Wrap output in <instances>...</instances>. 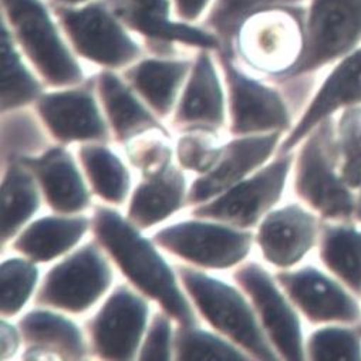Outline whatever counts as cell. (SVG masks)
Instances as JSON below:
<instances>
[{"label":"cell","mask_w":361,"mask_h":361,"mask_svg":"<svg viewBox=\"0 0 361 361\" xmlns=\"http://www.w3.org/2000/svg\"><path fill=\"white\" fill-rule=\"evenodd\" d=\"M20 162L36 176L42 195L53 212L75 215L92 204L85 180L64 145H50L42 154Z\"/></svg>","instance_id":"d6986e66"},{"label":"cell","mask_w":361,"mask_h":361,"mask_svg":"<svg viewBox=\"0 0 361 361\" xmlns=\"http://www.w3.org/2000/svg\"><path fill=\"white\" fill-rule=\"evenodd\" d=\"M120 11L123 15L121 18L133 29L144 33L151 39L162 42H180L204 49H216L219 46V42L212 35L183 23H172L168 20V16L145 12L135 5L123 6Z\"/></svg>","instance_id":"1f68e13d"},{"label":"cell","mask_w":361,"mask_h":361,"mask_svg":"<svg viewBox=\"0 0 361 361\" xmlns=\"http://www.w3.org/2000/svg\"><path fill=\"white\" fill-rule=\"evenodd\" d=\"M39 282L36 262L27 257H11L0 266V310L9 319L29 302Z\"/></svg>","instance_id":"d6a6232c"},{"label":"cell","mask_w":361,"mask_h":361,"mask_svg":"<svg viewBox=\"0 0 361 361\" xmlns=\"http://www.w3.org/2000/svg\"><path fill=\"white\" fill-rule=\"evenodd\" d=\"M152 240L161 249L204 269H229L242 263L253 233L218 221L197 218L158 231Z\"/></svg>","instance_id":"52a82bcc"},{"label":"cell","mask_w":361,"mask_h":361,"mask_svg":"<svg viewBox=\"0 0 361 361\" xmlns=\"http://www.w3.org/2000/svg\"><path fill=\"white\" fill-rule=\"evenodd\" d=\"M222 66L228 85L231 134L235 137L290 131L289 103L278 90L243 74L224 54Z\"/></svg>","instance_id":"8fae6325"},{"label":"cell","mask_w":361,"mask_h":361,"mask_svg":"<svg viewBox=\"0 0 361 361\" xmlns=\"http://www.w3.org/2000/svg\"><path fill=\"white\" fill-rule=\"evenodd\" d=\"M175 4L180 18L185 20H194L201 15L208 0H175Z\"/></svg>","instance_id":"60d3db41"},{"label":"cell","mask_w":361,"mask_h":361,"mask_svg":"<svg viewBox=\"0 0 361 361\" xmlns=\"http://www.w3.org/2000/svg\"><path fill=\"white\" fill-rule=\"evenodd\" d=\"M222 155V145H215L212 133L191 131L179 138L176 158L179 166L204 175L209 172Z\"/></svg>","instance_id":"d590c367"},{"label":"cell","mask_w":361,"mask_h":361,"mask_svg":"<svg viewBox=\"0 0 361 361\" xmlns=\"http://www.w3.org/2000/svg\"><path fill=\"white\" fill-rule=\"evenodd\" d=\"M336 144L340 173L355 191L361 184V106L340 111L336 121Z\"/></svg>","instance_id":"836d02e7"},{"label":"cell","mask_w":361,"mask_h":361,"mask_svg":"<svg viewBox=\"0 0 361 361\" xmlns=\"http://www.w3.org/2000/svg\"><path fill=\"white\" fill-rule=\"evenodd\" d=\"M147 134L126 144L127 157L131 165L138 168L142 176L158 172L172 164V149L165 142V138L169 140V137L165 134Z\"/></svg>","instance_id":"74e56055"},{"label":"cell","mask_w":361,"mask_h":361,"mask_svg":"<svg viewBox=\"0 0 361 361\" xmlns=\"http://www.w3.org/2000/svg\"><path fill=\"white\" fill-rule=\"evenodd\" d=\"M26 350L23 360H82L88 343L78 326L66 316L51 310H32L18 324Z\"/></svg>","instance_id":"44dd1931"},{"label":"cell","mask_w":361,"mask_h":361,"mask_svg":"<svg viewBox=\"0 0 361 361\" xmlns=\"http://www.w3.org/2000/svg\"><path fill=\"white\" fill-rule=\"evenodd\" d=\"M88 229L92 219L82 215L43 216L22 229L12 247L36 263H46L70 252Z\"/></svg>","instance_id":"cb8c5ba5"},{"label":"cell","mask_w":361,"mask_h":361,"mask_svg":"<svg viewBox=\"0 0 361 361\" xmlns=\"http://www.w3.org/2000/svg\"><path fill=\"white\" fill-rule=\"evenodd\" d=\"M176 274L200 314L219 334L257 360L279 358L252 303L236 288L185 264H179Z\"/></svg>","instance_id":"3957f363"},{"label":"cell","mask_w":361,"mask_h":361,"mask_svg":"<svg viewBox=\"0 0 361 361\" xmlns=\"http://www.w3.org/2000/svg\"><path fill=\"white\" fill-rule=\"evenodd\" d=\"M233 281L249 298L259 323L278 355L299 361L306 358V345L295 305L262 264L249 262L233 272Z\"/></svg>","instance_id":"9c48e42d"},{"label":"cell","mask_w":361,"mask_h":361,"mask_svg":"<svg viewBox=\"0 0 361 361\" xmlns=\"http://www.w3.org/2000/svg\"><path fill=\"white\" fill-rule=\"evenodd\" d=\"M44 128L26 107L2 113V169L46 151L50 144Z\"/></svg>","instance_id":"f546056e"},{"label":"cell","mask_w":361,"mask_h":361,"mask_svg":"<svg viewBox=\"0 0 361 361\" xmlns=\"http://www.w3.org/2000/svg\"><path fill=\"white\" fill-rule=\"evenodd\" d=\"M191 70L188 61L144 60L127 70L124 77L158 117H166L175 109L179 90Z\"/></svg>","instance_id":"d4e9b609"},{"label":"cell","mask_w":361,"mask_h":361,"mask_svg":"<svg viewBox=\"0 0 361 361\" xmlns=\"http://www.w3.org/2000/svg\"><path fill=\"white\" fill-rule=\"evenodd\" d=\"M286 2H295V0H218L211 23L222 35L224 40L229 42L245 22L257 11L270 5Z\"/></svg>","instance_id":"8d00e7d4"},{"label":"cell","mask_w":361,"mask_h":361,"mask_svg":"<svg viewBox=\"0 0 361 361\" xmlns=\"http://www.w3.org/2000/svg\"><path fill=\"white\" fill-rule=\"evenodd\" d=\"M0 187V224L2 246L15 239L40 207V187L33 172L22 162L2 169Z\"/></svg>","instance_id":"4316f807"},{"label":"cell","mask_w":361,"mask_h":361,"mask_svg":"<svg viewBox=\"0 0 361 361\" xmlns=\"http://www.w3.org/2000/svg\"><path fill=\"white\" fill-rule=\"evenodd\" d=\"M171 320L173 319L164 310L157 312L152 316L138 351L140 360H171L173 355V333Z\"/></svg>","instance_id":"f35d334b"},{"label":"cell","mask_w":361,"mask_h":361,"mask_svg":"<svg viewBox=\"0 0 361 361\" xmlns=\"http://www.w3.org/2000/svg\"><path fill=\"white\" fill-rule=\"evenodd\" d=\"M60 2H64V4H80V2H82V0H60Z\"/></svg>","instance_id":"ee69618b"},{"label":"cell","mask_w":361,"mask_h":361,"mask_svg":"<svg viewBox=\"0 0 361 361\" xmlns=\"http://www.w3.org/2000/svg\"><path fill=\"white\" fill-rule=\"evenodd\" d=\"M306 357L310 360L337 361L361 360V334L355 327H322L309 337L306 344Z\"/></svg>","instance_id":"e575fe53"},{"label":"cell","mask_w":361,"mask_h":361,"mask_svg":"<svg viewBox=\"0 0 361 361\" xmlns=\"http://www.w3.org/2000/svg\"><path fill=\"white\" fill-rule=\"evenodd\" d=\"M355 195H357V212H355V218L361 221V184H360V187L355 190Z\"/></svg>","instance_id":"7bdbcfd3"},{"label":"cell","mask_w":361,"mask_h":361,"mask_svg":"<svg viewBox=\"0 0 361 361\" xmlns=\"http://www.w3.org/2000/svg\"><path fill=\"white\" fill-rule=\"evenodd\" d=\"M92 231L110 259L128 282L144 296L157 302L178 324L198 326L195 312L178 285L176 275L137 226L116 209L99 205L92 218Z\"/></svg>","instance_id":"6da1fadb"},{"label":"cell","mask_w":361,"mask_h":361,"mask_svg":"<svg viewBox=\"0 0 361 361\" xmlns=\"http://www.w3.org/2000/svg\"><path fill=\"white\" fill-rule=\"evenodd\" d=\"M361 42V0H313L302 51L278 80L298 78L347 56Z\"/></svg>","instance_id":"5b68a950"},{"label":"cell","mask_w":361,"mask_h":361,"mask_svg":"<svg viewBox=\"0 0 361 361\" xmlns=\"http://www.w3.org/2000/svg\"><path fill=\"white\" fill-rule=\"evenodd\" d=\"M296 154H278L267 165L222 192L216 198L197 205L192 216L218 221L239 229L256 226L281 201Z\"/></svg>","instance_id":"8992f818"},{"label":"cell","mask_w":361,"mask_h":361,"mask_svg":"<svg viewBox=\"0 0 361 361\" xmlns=\"http://www.w3.org/2000/svg\"><path fill=\"white\" fill-rule=\"evenodd\" d=\"M275 279L295 307L312 324H358L361 306L338 279L314 266L298 270L283 269Z\"/></svg>","instance_id":"7c38bea8"},{"label":"cell","mask_w":361,"mask_h":361,"mask_svg":"<svg viewBox=\"0 0 361 361\" xmlns=\"http://www.w3.org/2000/svg\"><path fill=\"white\" fill-rule=\"evenodd\" d=\"M187 195L183 169L171 164L142 176L131 195L127 219L138 229H148L185 207Z\"/></svg>","instance_id":"603a6c76"},{"label":"cell","mask_w":361,"mask_h":361,"mask_svg":"<svg viewBox=\"0 0 361 361\" xmlns=\"http://www.w3.org/2000/svg\"><path fill=\"white\" fill-rule=\"evenodd\" d=\"M231 340L205 331L198 326L178 324L173 331V357L191 361H243L247 360L240 347Z\"/></svg>","instance_id":"4dcf8cb0"},{"label":"cell","mask_w":361,"mask_h":361,"mask_svg":"<svg viewBox=\"0 0 361 361\" xmlns=\"http://www.w3.org/2000/svg\"><path fill=\"white\" fill-rule=\"evenodd\" d=\"M319 255L329 272L361 298V229L350 222H322Z\"/></svg>","instance_id":"484cf974"},{"label":"cell","mask_w":361,"mask_h":361,"mask_svg":"<svg viewBox=\"0 0 361 361\" xmlns=\"http://www.w3.org/2000/svg\"><path fill=\"white\" fill-rule=\"evenodd\" d=\"M61 20L77 53L94 63L111 68L124 67L141 53L137 43L100 5L63 11Z\"/></svg>","instance_id":"5bb4252c"},{"label":"cell","mask_w":361,"mask_h":361,"mask_svg":"<svg viewBox=\"0 0 361 361\" xmlns=\"http://www.w3.org/2000/svg\"><path fill=\"white\" fill-rule=\"evenodd\" d=\"M355 329H357V331L361 334V322H360V323L355 326Z\"/></svg>","instance_id":"f6af8a7d"},{"label":"cell","mask_w":361,"mask_h":361,"mask_svg":"<svg viewBox=\"0 0 361 361\" xmlns=\"http://www.w3.org/2000/svg\"><path fill=\"white\" fill-rule=\"evenodd\" d=\"M96 82L42 94L36 113L49 134L61 145L110 141V126L103 117L94 92Z\"/></svg>","instance_id":"4fadbf2b"},{"label":"cell","mask_w":361,"mask_h":361,"mask_svg":"<svg viewBox=\"0 0 361 361\" xmlns=\"http://www.w3.org/2000/svg\"><path fill=\"white\" fill-rule=\"evenodd\" d=\"M357 106H361V47L344 56L329 74L298 124L279 144V154L293 151L326 118Z\"/></svg>","instance_id":"ac0fdd59"},{"label":"cell","mask_w":361,"mask_h":361,"mask_svg":"<svg viewBox=\"0 0 361 361\" xmlns=\"http://www.w3.org/2000/svg\"><path fill=\"white\" fill-rule=\"evenodd\" d=\"M173 127L179 131L215 134L225 124V96L208 53L202 51L192 66L188 82L176 104Z\"/></svg>","instance_id":"ffe728a7"},{"label":"cell","mask_w":361,"mask_h":361,"mask_svg":"<svg viewBox=\"0 0 361 361\" xmlns=\"http://www.w3.org/2000/svg\"><path fill=\"white\" fill-rule=\"evenodd\" d=\"M320 226L316 212L290 204L262 219L256 242L266 262L282 270L290 269L316 246Z\"/></svg>","instance_id":"e0dca14e"},{"label":"cell","mask_w":361,"mask_h":361,"mask_svg":"<svg viewBox=\"0 0 361 361\" xmlns=\"http://www.w3.org/2000/svg\"><path fill=\"white\" fill-rule=\"evenodd\" d=\"M106 253L96 240L67 255L46 274L35 303L74 314L93 307L114 279Z\"/></svg>","instance_id":"277c9868"},{"label":"cell","mask_w":361,"mask_h":361,"mask_svg":"<svg viewBox=\"0 0 361 361\" xmlns=\"http://www.w3.org/2000/svg\"><path fill=\"white\" fill-rule=\"evenodd\" d=\"M134 5L145 12L168 16V0H134Z\"/></svg>","instance_id":"b9f144b4"},{"label":"cell","mask_w":361,"mask_h":361,"mask_svg":"<svg viewBox=\"0 0 361 361\" xmlns=\"http://www.w3.org/2000/svg\"><path fill=\"white\" fill-rule=\"evenodd\" d=\"M78 158L93 192L111 205H123L130 194L131 178L124 162L102 142H84Z\"/></svg>","instance_id":"83f0119b"},{"label":"cell","mask_w":361,"mask_h":361,"mask_svg":"<svg viewBox=\"0 0 361 361\" xmlns=\"http://www.w3.org/2000/svg\"><path fill=\"white\" fill-rule=\"evenodd\" d=\"M0 331H2V336H0V338H2L0 355H2L4 360L12 358L18 353L20 343L23 340L22 333H20L19 327L13 326L12 323L6 322L5 319L2 320V323H0Z\"/></svg>","instance_id":"ab89813d"},{"label":"cell","mask_w":361,"mask_h":361,"mask_svg":"<svg viewBox=\"0 0 361 361\" xmlns=\"http://www.w3.org/2000/svg\"><path fill=\"white\" fill-rule=\"evenodd\" d=\"M4 5L20 46L43 80L53 87L80 84L82 71L39 0H4Z\"/></svg>","instance_id":"ba28073f"},{"label":"cell","mask_w":361,"mask_h":361,"mask_svg":"<svg viewBox=\"0 0 361 361\" xmlns=\"http://www.w3.org/2000/svg\"><path fill=\"white\" fill-rule=\"evenodd\" d=\"M282 135V131L243 135L222 145L216 165L192 183L187 205L205 204L257 171L279 148Z\"/></svg>","instance_id":"9a60e30c"},{"label":"cell","mask_w":361,"mask_h":361,"mask_svg":"<svg viewBox=\"0 0 361 361\" xmlns=\"http://www.w3.org/2000/svg\"><path fill=\"white\" fill-rule=\"evenodd\" d=\"M2 64H0V100L2 113H8L36 103L43 94L42 84L23 64L13 40L2 25Z\"/></svg>","instance_id":"f1b7e54d"},{"label":"cell","mask_w":361,"mask_h":361,"mask_svg":"<svg viewBox=\"0 0 361 361\" xmlns=\"http://www.w3.org/2000/svg\"><path fill=\"white\" fill-rule=\"evenodd\" d=\"M295 192L326 221L350 222L355 218L357 195L338 169L333 117L322 121L300 142L295 158Z\"/></svg>","instance_id":"7a4b0ae2"},{"label":"cell","mask_w":361,"mask_h":361,"mask_svg":"<svg viewBox=\"0 0 361 361\" xmlns=\"http://www.w3.org/2000/svg\"><path fill=\"white\" fill-rule=\"evenodd\" d=\"M149 306L140 292L118 285L85 324L88 345L102 360H133L148 327Z\"/></svg>","instance_id":"30bf717a"},{"label":"cell","mask_w":361,"mask_h":361,"mask_svg":"<svg viewBox=\"0 0 361 361\" xmlns=\"http://www.w3.org/2000/svg\"><path fill=\"white\" fill-rule=\"evenodd\" d=\"M302 46L303 35L299 23L285 12L255 16L240 27L239 49L243 59L272 77L295 64Z\"/></svg>","instance_id":"2e32d148"},{"label":"cell","mask_w":361,"mask_h":361,"mask_svg":"<svg viewBox=\"0 0 361 361\" xmlns=\"http://www.w3.org/2000/svg\"><path fill=\"white\" fill-rule=\"evenodd\" d=\"M96 90L116 141L126 145L151 131H161L171 137L133 87L114 73L103 71L96 80Z\"/></svg>","instance_id":"7402d4cb"}]
</instances>
